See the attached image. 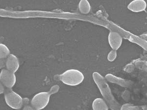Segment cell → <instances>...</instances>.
Here are the masks:
<instances>
[{"instance_id": "1", "label": "cell", "mask_w": 147, "mask_h": 110, "mask_svg": "<svg viewBox=\"0 0 147 110\" xmlns=\"http://www.w3.org/2000/svg\"><path fill=\"white\" fill-rule=\"evenodd\" d=\"M93 78L94 82L99 88L100 93L104 97L105 101L111 110H120L121 105L112 95L106 79L97 72L93 73Z\"/></svg>"}, {"instance_id": "2", "label": "cell", "mask_w": 147, "mask_h": 110, "mask_svg": "<svg viewBox=\"0 0 147 110\" xmlns=\"http://www.w3.org/2000/svg\"><path fill=\"white\" fill-rule=\"evenodd\" d=\"M59 86L55 85L48 92H41L35 95L31 100V105L36 110H41L47 106L50 101L51 95L57 93Z\"/></svg>"}, {"instance_id": "3", "label": "cell", "mask_w": 147, "mask_h": 110, "mask_svg": "<svg viewBox=\"0 0 147 110\" xmlns=\"http://www.w3.org/2000/svg\"><path fill=\"white\" fill-rule=\"evenodd\" d=\"M59 77L63 83L71 86H75L80 84L84 78V74L76 69L67 70L59 75Z\"/></svg>"}, {"instance_id": "4", "label": "cell", "mask_w": 147, "mask_h": 110, "mask_svg": "<svg viewBox=\"0 0 147 110\" xmlns=\"http://www.w3.org/2000/svg\"><path fill=\"white\" fill-rule=\"evenodd\" d=\"M5 99L7 105L11 108L19 110L23 107L24 101L22 97L12 91H6Z\"/></svg>"}, {"instance_id": "5", "label": "cell", "mask_w": 147, "mask_h": 110, "mask_svg": "<svg viewBox=\"0 0 147 110\" xmlns=\"http://www.w3.org/2000/svg\"><path fill=\"white\" fill-rule=\"evenodd\" d=\"M0 81L5 87L12 88L16 82L15 73L3 68L0 73Z\"/></svg>"}, {"instance_id": "6", "label": "cell", "mask_w": 147, "mask_h": 110, "mask_svg": "<svg viewBox=\"0 0 147 110\" xmlns=\"http://www.w3.org/2000/svg\"><path fill=\"white\" fill-rule=\"evenodd\" d=\"M108 39L109 44L112 48V50L116 51L122 45L123 39L121 36L117 32H110Z\"/></svg>"}, {"instance_id": "7", "label": "cell", "mask_w": 147, "mask_h": 110, "mask_svg": "<svg viewBox=\"0 0 147 110\" xmlns=\"http://www.w3.org/2000/svg\"><path fill=\"white\" fill-rule=\"evenodd\" d=\"M19 66L18 58L13 54H10L6 58V69L15 73L18 70Z\"/></svg>"}, {"instance_id": "8", "label": "cell", "mask_w": 147, "mask_h": 110, "mask_svg": "<svg viewBox=\"0 0 147 110\" xmlns=\"http://www.w3.org/2000/svg\"><path fill=\"white\" fill-rule=\"evenodd\" d=\"M147 3L144 0H134L129 3L127 9L134 12H140L145 10Z\"/></svg>"}, {"instance_id": "9", "label": "cell", "mask_w": 147, "mask_h": 110, "mask_svg": "<svg viewBox=\"0 0 147 110\" xmlns=\"http://www.w3.org/2000/svg\"><path fill=\"white\" fill-rule=\"evenodd\" d=\"M105 79L108 80L109 82L117 84L123 87H129L132 84V82L128 80H125L124 79L115 76L112 74H108L105 76Z\"/></svg>"}, {"instance_id": "10", "label": "cell", "mask_w": 147, "mask_h": 110, "mask_svg": "<svg viewBox=\"0 0 147 110\" xmlns=\"http://www.w3.org/2000/svg\"><path fill=\"white\" fill-rule=\"evenodd\" d=\"M92 108L93 110H109V106L103 99L98 98L93 102Z\"/></svg>"}, {"instance_id": "11", "label": "cell", "mask_w": 147, "mask_h": 110, "mask_svg": "<svg viewBox=\"0 0 147 110\" xmlns=\"http://www.w3.org/2000/svg\"><path fill=\"white\" fill-rule=\"evenodd\" d=\"M79 9L82 13L87 14L90 11V5L87 0H82L79 3Z\"/></svg>"}, {"instance_id": "12", "label": "cell", "mask_w": 147, "mask_h": 110, "mask_svg": "<svg viewBox=\"0 0 147 110\" xmlns=\"http://www.w3.org/2000/svg\"><path fill=\"white\" fill-rule=\"evenodd\" d=\"M120 110H147V107L146 106H134L127 103L121 106Z\"/></svg>"}, {"instance_id": "13", "label": "cell", "mask_w": 147, "mask_h": 110, "mask_svg": "<svg viewBox=\"0 0 147 110\" xmlns=\"http://www.w3.org/2000/svg\"><path fill=\"white\" fill-rule=\"evenodd\" d=\"M10 54L9 48L3 44L0 43V59L7 58Z\"/></svg>"}, {"instance_id": "14", "label": "cell", "mask_w": 147, "mask_h": 110, "mask_svg": "<svg viewBox=\"0 0 147 110\" xmlns=\"http://www.w3.org/2000/svg\"><path fill=\"white\" fill-rule=\"evenodd\" d=\"M117 57V52L116 50H112L109 52L107 55V60L109 62H113Z\"/></svg>"}, {"instance_id": "15", "label": "cell", "mask_w": 147, "mask_h": 110, "mask_svg": "<svg viewBox=\"0 0 147 110\" xmlns=\"http://www.w3.org/2000/svg\"><path fill=\"white\" fill-rule=\"evenodd\" d=\"M134 64L136 67L140 69H142V70H143V69L145 70V68H146V64H145V62H143V61H137L135 62Z\"/></svg>"}, {"instance_id": "16", "label": "cell", "mask_w": 147, "mask_h": 110, "mask_svg": "<svg viewBox=\"0 0 147 110\" xmlns=\"http://www.w3.org/2000/svg\"><path fill=\"white\" fill-rule=\"evenodd\" d=\"M134 64H128V65L125 67V70L126 71V72H132V70H134Z\"/></svg>"}, {"instance_id": "17", "label": "cell", "mask_w": 147, "mask_h": 110, "mask_svg": "<svg viewBox=\"0 0 147 110\" xmlns=\"http://www.w3.org/2000/svg\"><path fill=\"white\" fill-rule=\"evenodd\" d=\"M6 66V58L0 59V69H3Z\"/></svg>"}, {"instance_id": "18", "label": "cell", "mask_w": 147, "mask_h": 110, "mask_svg": "<svg viewBox=\"0 0 147 110\" xmlns=\"http://www.w3.org/2000/svg\"><path fill=\"white\" fill-rule=\"evenodd\" d=\"M4 92H5L4 86L2 84V83L0 81V95L3 93Z\"/></svg>"}, {"instance_id": "19", "label": "cell", "mask_w": 147, "mask_h": 110, "mask_svg": "<svg viewBox=\"0 0 147 110\" xmlns=\"http://www.w3.org/2000/svg\"><path fill=\"white\" fill-rule=\"evenodd\" d=\"M23 110H36L34 108V107H32V106H26L25 107H24Z\"/></svg>"}, {"instance_id": "20", "label": "cell", "mask_w": 147, "mask_h": 110, "mask_svg": "<svg viewBox=\"0 0 147 110\" xmlns=\"http://www.w3.org/2000/svg\"><path fill=\"white\" fill-rule=\"evenodd\" d=\"M123 95H125V97H124L125 99H127V98H129V93H128V92L127 91H125V92H124L123 94Z\"/></svg>"}]
</instances>
